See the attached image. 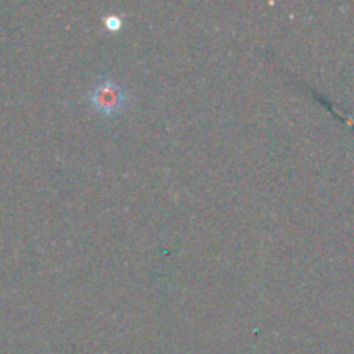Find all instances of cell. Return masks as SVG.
<instances>
[{"label": "cell", "mask_w": 354, "mask_h": 354, "mask_svg": "<svg viewBox=\"0 0 354 354\" xmlns=\"http://www.w3.org/2000/svg\"><path fill=\"white\" fill-rule=\"evenodd\" d=\"M127 99L128 97L123 85L113 82V80H104V82L95 83L88 95L93 109L104 116H113V114L123 111Z\"/></svg>", "instance_id": "1"}]
</instances>
